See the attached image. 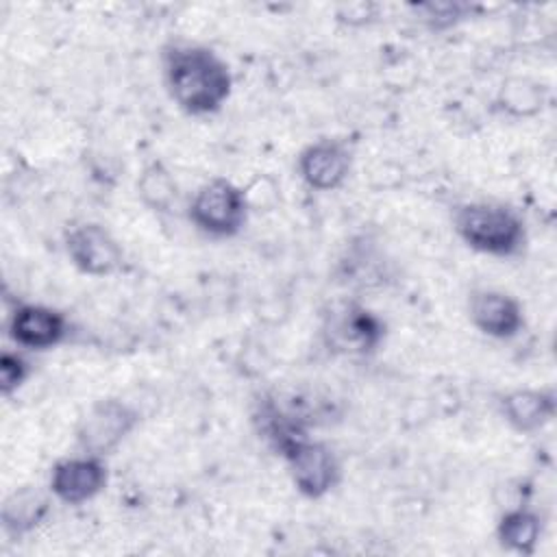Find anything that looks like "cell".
<instances>
[{
    "label": "cell",
    "mask_w": 557,
    "mask_h": 557,
    "mask_svg": "<svg viewBox=\"0 0 557 557\" xmlns=\"http://www.w3.org/2000/svg\"><path fill=\"white\" fill-rule=\"evenodd\" d=\"M172 100L189 115L220 111L231 94V72L224 59L205 46H172L163 59Z\"/></svg>",
    "instance_id": "1"
},
{
    "label": "cell",
    "mask_w": 557,
    "mask_h": 557,
    "mask_svg": "<svg viewBox=\"0 0 557 557\" xmlns=\"http://www.w3.org/2000/svg\"><path fill=\"white\" fill-rule=\"evenodd\" d=\"M455 231L466 246L492 257H513L527 242L522 218L494 202L461 205L455 211Z\"/></svg>",
    "instance_id": "2"
},
{
    "label": "cell",
    "mask_w": 557,
    "mask_h": 557,
    "mask_svg": "<svg viewBox=\"0 0 557 557\" xmlns=\"http://www.w3.org/2000/svg\"><path fill=\"white\" fill-rule=\"evenodd\" d=\"M274 448L287 461L292 481L302 496L322 498L337 485L339 461L335 453L326 444L309 440L302 429L281 437Z\"/></svg>",
    "instance_id": "3"
},
{
    "label": "cell",
    "mask_w": 557,
    "mask_h": 557,
    "mask_svg": "<svg viewBox=\"0 0 557 557\" xmlns=\"http://www.w3.org/2000/svg\"><path fill=\"white\" fill-rule=\"evenodd\" d=\"M246 215L244 191L224 178L205 183L189 205V220L211 237L237 235L246 224Z\"/></svg>",
    "instance_id": "4"
},
{
    "label": "cell",
    "mask_w": 557,
    "mask_h": 557,
    "mask_svg": "<svg viewBox=\"0 0 557 557\" xmlns=\"http://www.w3.org/2000/svg\"><path fill=\"white\" fill-rule=\"evenodd\" d=\"M139 422L133 407L122 400L107 398L91 407L87 418L81 422L78 442L89 455H107L113 450Z\"/></svg>",
    "instance_id": "5"
},
{
    "label": "cell",
    "mask_w": 557,
    "mask_h": 557,
    "mask_svg": "<svg viewBox=\"0 0 557 557\" xmlns=\"http://www.w3.org/2000/svg\"><path fill=\"white\" fill-rule=\"evenodd\" d=\"M70 261L89 276H104L120 268L122 248L100 224H81L65 237Z\"/></svg>",
    "instance_id": "6"
},
{
    "label": "cell",
    "mask_w": 557,
    "mask_h": 557,
    "mask_svg": "<svg viewBox=\"0 0 557 557\" xmlns=\"http://www.w3.org/2000/svg\"><path fill=\"white\" fill-rule=\"evenodd\" d=\"M107 485V466L98 455L70 457L59 461L50 474V492L67 503L83 505L98 496Z\"/></svg>",
    "instance_id": "7"
},
{
    "label": "cell",
    "mask_w": 557,
    "mask_h": 557,
    "mask_svg": "<svg viewBox=\"0 0 557 557\" xmlns=\"http://www.w3.org/2000/svg\"><path fill=\"white\" fill-rule=\"evenodd\" d=\"M350 150L339 139H320L309 144L298 154V174L302 181L320 191L337 189L350 172Z\"/></svg>",
    "instance_id": "8"
},
{
    "label": "cell",
    "mask_w": 557,
    "mask_h": 557,
    "mask_svg": "<svg viewBox=\"0 0 557 557\" xmlns=\"http://www.w3.org/2000/svg\"><path fill=\"white\" fill-rule=\"evenodd\" d=\"M11 339L30 350L59 346L67 335V320L61 311L46 305H20L9 320Z\"/></svg>",
    "instance_id": "9"
},
{
    "label": "cell",
    "mask_w": 557,
    "mask_h": 557,
    "mask_svg": "<svg viewBox=\"0 0 557 557\" xmlns=\"http://www.w3.org/2000/svg\"><path fill=\"white\" fill-rule=\"evenodd\" d=\"M470 318L483 335L494 339H511L524 326L520 302L513 296L496 289H481L472 294Z\"/></svg>",
    "instance_id": "10"
},
{
    "label": "cell",
    "mask_w": 557,
    "mask_h": 557,
    "mask_svg": "<svg viewBox=\"0 0 557 557\" xmlns=\"http://www.w3.org/2000/svg\"><path fill=\"white\" fill-rule=\"evenodd\" d=\"M505 420L520 433H533L555 416V394L550 389H513L500 398Z\"/></svg>",
    "instance_id": "11"
},
{
    "label": "cell",
    "mask_w": 557,
    "mask_h": 557,
    "mask_svg": "<svg viewBox=\"0 0 557 557\" xmlns=\"http://www.w3.org/2000/svg\"><path fill=\"white\" fill-rule=\"evenodd\" d=\"M48 507L50 500L44 492L33 487L15 490L2 505V527L11 535H24L44 520Z\"/></svg>",
    "instance_id": "12"
},
{
    "label": "cell",
    "mask_w": 557,
    "mask_h": 557,
    "mask_svg": "<svg viewBox=\"0 0 557 557\" xmlns=\"http://www.w3.org/2000/svg\"><path fill=\"white\" fill-rule=\"evenodd\" d=\"M331 329L337 335V339H342L344 346L357 350H372L383 337V326L379 318L355 305L346 307Z\"/></svg>",
    "instance_id": "13"
},
{
    "label": "cell",
    "mask_w": 557,
    "mask_h": 557,
    "mask_svg": "<svg viewBox=\"0 0 557 557\" xmlns=\"http://www.w3.org/2000/svg\"><path fill=\"white\" fill-rule=\"evenodd\" d=\"M500 546L513 553L529 555L535 550L540 535H542V520L537 513L529 509H513L507 511L496 529Z\"/></svg>",
    "instance_id": "14"
},
{
    "label": "cell",
    "mask_w": 557,
    "mask_h": 557,
    "mask_svg": "<svg viewBox=\"0 0 557 557\" xmlns=\"http://www.w3.org/2000/svg\"><path fill=\"white\" fill-rule=\"evenodd\" d=\"M139 194L152 209H168L176 196V185L161 163H152L139 178Z\"/></svg>",
    "instance_id": "15"
},
{
    "label": "cell",
    "mask_w": 557,
    "mask_h": 557,
    "mask_svg": "<svg viewBox=\"0 0 557 557\" xmlns=\"http://www.w3.org/2000/svg\"><path fill=\"white\" fill-rule=\"evenodd\" d=\"M503 107L509 109L516 115H531L542 107V96L537 85H531L527 81H513L503 85Z\"/></svg>",
    "instance_id": "16"
},
{
    "label": "cell",
    "mask_w": 557,
    "mask_h": 557,
    "mask_svg": "<svg viewBox=\"0 0 557 557\" xmlns=\"http://www.w3.org/2000/svg\"><path fill=\"white\" fill-rule=\"evenodd\" d=\"M28 376V363L17 352H2L0 357V392L11 396Z\"/></svg>",
    "instance_id": "17"
},
{
    "label": "cell",
    "mask_w": 557,
    "mask_h": 557,
    "mask_svg": "<svg viewBox=\"0 0 557 557\" xmlns=\"http://www.w3.org/2000/svg\"><path fill=\"white\" fill-rule=\"evenodd\" d=\"M424 11V17H433L435 24H453L455 20L463 17L466 13V4H457V2H440V4H422L420 7Z\"/></svg>",
    "instance_id": "18"
}]
</instances>
